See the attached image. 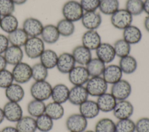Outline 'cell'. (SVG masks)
I'll return each mask as SVG.
<instances>
[{"label":"cell","instance_id":"4fadbf2b","mask_svg":"<svg viewBox=\"0 0 149 132\" xmlns=\"http://www.w3.org/2000/svg\"><path fill=\"white\" fill-rule=\"evenodd\" d=\"M102 17L97 11L84 12L80 21L87 30H97L101 25Z\"/></svg>","mask_w":149,"mask_h":132},{"label":"cell","instance_id":"44dd1931","mask_svg":"<svg viewBox=\"0 0 149 132\" xmlns=\"http://www.w3.org/2000/svg\"><path fill=\"white\" fill-rule=\"evenodd\" d=\"M5 96L9 101L19 103L24 97L25 91L22 85L13 82L5 89Z\"/></svg>","mask_w":149,"mask_h":132},{"label":"cell","instance_id":"e575fe53","mask_svg":"<svg viewBox=\"0 0 149 132\" xmlns=\"http://www.w3.org/2000/svg\"><path fill=\"white\" fill-rule=\"evenodd\" d=\"M56 26L60 35L63 37L72 36L75 31L74 23L64 18L59 20Z\"/></svg>","mask_w":149,"mask_h":132},{"label":"cell","instance_id":"7a4b0ae2","mask_svg":"<svg viewBox=\"0 0 149 132\" xmlns=\"http://www.w3.org/2000/svg\"><path fill=\"white\" fill-rule=\"evenodd\" d=\"M52 86L47 80L34 81L30 86V93L33 99L45 101L51 98Z\"/></svg>","mask_w":149,"mask_h":132},{"label":"cell","instance_id":"f907efd6","mask_svg":"<svg viewBox=\"0 0 149 132\" xmlns=\"http://www.w3.org/2000/svg\"><path fill=\"white\" fill-rule=\"evenodd\" d=\"M143 8L144 12H145L147 15H149V0L143 1Z\"/></svg>","mask_w":149,"mask_h":132},{"label":"cell","instance_id":"8fae6325","mask_svg":"<svg viewBox=\"0 0 149 132\" xmlns=\"http://www.w3.org/2000/svg\"><path fill=\"white\" fill-rule=\"evenodd\" d=\"M112 112L118 120L129 119L133 114L134 107L127 100L117 101Z\"/></svg>","mask_w":149,"mask_h":132},{"label":"cell","instance_id":"8d00e7d4","mask_svg":"<svg viewBox=\"0 0 149 132\" xmlns=\"http://www.w3.org/2000/svg\"><path fill=\"white\" fill-rule=\"evenodd\" d=\"M37 130L40 132H49L54 127V120L45 113L36 118Z\"/></svg>","mask_w":149,"mask_h":132},{"label":"cell","instance_id":"7bdbcfd3","mask_svg":"<svg viewBox=\"0 0 149 132\" xmlns=\"http://www.w3.org/2000/svg\"><path fill=\"white\" fill-rule=\"evenodd\" d=\"M14 82L11 71L6 68L0 71V88L5 89Z\"/></svg>","mask_w":149,"mask_h":132},{"label":"cell","instance_id":"2e32d148","mask_svg":"<svg viewBox=\"0 0 149 132\" xmlns=\"http://www.w3.org/2000/svg\"><path fill=\"white\" fill-rule=\"evenodd\" d=\"M88 93L85 86H73L69 89L68 101L76 106H79L88 98Z\"/></svg>","mask_w":149,"mask_h":132},{"label":"cell","instance_id":"ba28073f","mask_svg":"<svg viewBox=\"0 0 149 132\" xmlns=\"http://www.w3.org/2000/svg\"><path fill=\"white\" fill-rule=\"evenodd\" d=\"M65 126L69 131L84 132L87 127L88 121L80 113H74L66 118Z\"/></svg>","mask_w":149,"mask_h":132},{"label":"cell","instance_id":"83f0119b","mask_svg":"<svg viewBox=\"0 0 149 132\" xmlns=\"http://www.w3.org/2000/svg\"><path fill=\"white\" fill-rule=\"evenodd\" d=\"M123 74L130 75L133 74L137 69L138 64L136 58L131 55H127L120 58L119 64Z\"/></svg>","mask_w":149,"mask_h":132},{"label":"cell","instance_id":"5b68a950","mask_svg":"<svg viewBox=\"0 0 149 132\" xmlns=\"http://www.w3.org/2000/svg\"><path fill=\"white\" fill-rule=\"evenodd\" d=\"M14 82L22 85L29 82L32 79L31 66L25 62H20L13 66L11 71Z\"/></svg>","mask_w":149,"mask_h":132},{"label":"cell","instance_id":"6da1fadb","mask_svg":"<svg viewBox=\"0 0 149 132\" xmlns=\"http://www.w3.org/2000/svg\"><path fill=\"white\" fill-rule=\"evenodd\" d=\"M61 12L64 19L73 23L80 20L84 13L80 2L76 0L66 1L63 5Z\"/></svg>","mask_w":149,"mask_h":132},{"label":"cell","instance_id":"d6a6232c","mask_svg":"<svg viewBox=\"0 0 149 132\" xmlns=\"http://www.w3.org/2000/svg\"><path fill=\"white\" fill-rule=\"evenodd\" d=\"M45 106L44 101L33 98L27 105V111L29 115L36 118L45 113Z\"/></svg>","mask_w":149,"mask_h":132},{"label":"cell","instance_id":"b9f144b4","mask_svg":"<svg viewBox=\"0 0 149 132\" xmlns=\"http://www.w3.org/2000/svg\"><path fill=\"white\" fill-rule=\"evenodd\" d=\"M115 132H135V122L130 118L118 120L115 123Z\"/></svg>","mask_w":149,"mask_h":132},{"label":"cell","instance_id":"f546056e","mask_svg":"<svg viewBox=\"0 0 149 132\" xmlns=\"http://www.w3.org/2000/svg\"><path fill=\"white\" fill-rule=\"evenodd\" d=\"M15 127L19 132H36V118L30 115L23 116L16 123Z\"/></svg>","mask_w":149,"mask_h":132},{"label":"cell","instance_id":"4316f807","mask_svg":"<svg viewBox=\"0 0 149 132\" xmlns=\"http://www.w3.org/2000/svg\"><path fill=\"white\" fill-rule=\"evenodd\" d=\"M9 44L18 47L24 46L29 36L22 28H17L7 35Z\"/></svg>","mask_w":149,"mask_h":132},{"label":"cell","instance_id":"3957f363","mask_svg":"<svg viewBox=\"0 0 149 132\" xmlns=\"http://www.w3.org/2000/svg\"><path fill=\"white\" fill-rule=\"evenodd\" d=\"M45 44L40 36L29 37L23 46L24 53L29 58H38L45 49Z\"/></svg>","mask_w":149,"mask_h":132},{"label":"cell","instance_id":"74e56055","mask_svg":"<svg viewBox=\"0 0 149 132\" xmlns=\"http://www.w3.org/2000/svg\"><path fill=\"white\" fill-rule=\"evenodd\" d=\"M116 56L122 58L130 54L131 45L123 38L116 40L113 45Z\"/></svg>","mask_w":149,"mask_h":132},{"label":"cell","instance_id":"c3c4849f","mask_svg":"<svg viewBox=\"0 0 149 132\" xmlns=\"http://www.w3.org/2000/svg\"><path fill=\"white\" fill-rule=\"evenodd\" d=\"M8 63L5 58L3 54H0V71L6 68Z\"/></svg>","mask_w":149,"mask_h":132},{"label":"cell","instance_id":"9a60e30c","mask_svg":"<svg viewBox=\"0 0 149 132\" xmlns=\"http://www.w3.org/2000/svg\"><path fill=\"white\" fill-rule=\"evenodd\" d=\"M76 63L71 53L63 52L58 55L56 68L62 74L68 73L75 67Z\"/></svg>","mask_w":149,"mask_h":132},{"label":"cell","instance_id":"9f6ffc18","mask_svg":"<svg viewBox=\"0 0 149 132\" xmlns=\"http://www.w3.org/2000/svg\"><path fill=\"white\" fill-rule=\"evenodd\" d=\"M1 17H1V16H0V23H1Z\"/></svg>","mask_w":149,"mask_h":132},{"label":"cell","instance_id":"cb8c5ba5","mask_svg":"<svg viewBox=\"0 0 149 132\" xmlns=\"http://www.w3.org/2000/svg\"><path fill=\"white\" fill-rule=\"evenodd\" d=\"M69 88L63 83H58L52 86L51 98L52 101L63 104L68 101Z\"/></svg>","mask_w":149,"mask_h":132},{"label":"cell","instance_id":"5bb4252c","mask_svg":"<svg viewBox=\"0 0 149 132\" xmlns=\"http://www.w3.org/2000/svg\"><path fill=\"white\" fill-rule=\"evenodd\" d=\"M95 51L97 57L105 64L111 63L116 57L113 45L107 42H102Z\"/></svg>","mask_w":149,"mask_h":132},{"label":"cell","instance_id":"7dc6e473","mask_svg":"<svg viewBox=\"0 0 149 132\" xmlns=\"http://www.w3.org/2000/svg\"><path fill=\"white\" fill-rule=\"evenodd\" d=\"M9 45L7 36L0 34V54H3Z\"/></svg>","mask_w":149,"mask_h":132},{"label":"cell","instance_id":"60d3db41","mask_svg":"<svg viewBox=\"0 0 149 132\" xmlns=\"http://www.w3.org/2000/svg\"><path fill=\"white\" fill-rule=\"evenodd\" d=\"M133 16H139L144 12L143 0H127L125 8Z\"/></svg>","mask_w":149,"mask_h":132},{"label":"cell","instance_id":"d6986e66","mask_svg":"<svg viewBox=\"0 0 149 132\" xmlns=\"http://www.w3.org/2000/svg\"><path fill=\"white\" fill-rule=\"evenodd\" d=\"M3 54L8 64L14 66L23 61L24 51L20 47L10 45Z\"/></svg>","mask_w":149,"mask_h":132},{"label":"cell","instance_id":"836d02e7","mask_svg":"<svg viewBox=\"0 0 149 132\" xmlns=\"http://www.w3.org/2000/svg\"><path fill=\"white\" fill-rule=\"evenodd\" d=\"M19 28V21L13 14H9L1 17L0 28L8 34Z\"/></svg>","mask_w":149,"mask_h":132},{"label":"cell","instance_id":"52a82bcc","mask_svg":"<svg viewBox=\"0 0 149 132\" xmlns=\"http://www.w3.org/2000/svg\"><path fill=\"white\" fill-rule=\"evenodd\" d=\"M132 91L131 84L125 79H120L112 85L111 93L117 101L127 100Z\"/></svg>","mask_w":149,"mask_h":132},{"label":"cell","instance_id":"7402d4cb","mask_svg":"<svg viewBox=\"0 0 149 132\" xmlns=\"http://www.w3.org/2000/svg\"><path fill=\"white\" fill-rule=\"evenodd\" d=\"M72 54L76 64L86 66L93 58L91 51L82 45L75 46L72 52Z\"/></svg>","mask_w":149,"mask_h":132},{"label":"cell","instance_id":"4dcf8cb0","mask_svg":"<svg viewBox=\"0 0 149 132\" xmlns=\"http://www.w3.org/2000/svg\"><path fill=\"white\" fill-rule=\"evenodd\" d=\"M45 113L54 121L58 120L64 116L65 109L62 104L52 101L46 104Z\"/></svg>","mask_w":149,"mask_h":132},{"label":"cell","instance_id":"816d5d0a","mask_svg":"<svg viewBox=\"0 0 149 132\" xmlns=\"http://www.w3.org/2000/svg\"><path fill=\"white\" fill-rule=\"evenodd\" d=\"M144 27L145 30L149 33V15H147L144 19Z\"/></svg>","mask_w":149,"mask_h":132},{"label":"cell","instance_id":"ab89813d","mask_svg":"<svg viewBox=\"0 0 149 132\" xmlns=\"http://www.w3.org/2000/svg\"><path fill=\"white\" fill-rule=\"evenodd\" d=\"M31 74L34 81L45 80L48 76V69L39 62L31 66Z\"/></svg>","mask_w":149,"mask_h":132},{"label":"cell","instance_id":"ee69618b","mask_svg":"<svg viewBox=\"0 0 149 132\" xmlns=\"http://www.w3.org/2000/svg\"><path fill=\"white\" fill-rule=\"evenodd\" d=\"M15 10V4L12 0H0V16L12 14Z\"/></svg>","mask_w":149,"mask_h":132},{"label":"cell","instance_id":"f5cc1de1","mask_svg":"<svg viewBox=\"0 0 149 132\" xmlns=\"http://www.w3.org/2000/svg\"><path fill=\"white\" fill-rule=\"evenodd\" d=\"M12 1L15 4V5H22L24 4L27 0H12Z\"/></svg>","mask_w":149,"mask_h":132},{"label":"cell","instance_id":"f35d334b","mask_svg":"<svg viewBox=\"0 0 149 132\" xmlns=\"http://www.w3.org/2000/svg\"><path fill=\"white\" fill-rule=\"evenodd\" d=\"M95 132H115V123L110 118H103L95 125Z\"/></svg>","mask_w":149,"mask_h":132},{"label":"cell","instance_id":"f6af8a7d","mask_svg":"<svg viewBox=\"0 0 149 132\" xmlns=\"http://www.w3.org/2000/svg\"><path fill=\"white\" fill-rule=\"evenodd\" d=\"M80 3L84 12H93L98 9L100 0H80Z\"/></svg>","mask_w":149,"mask_h":132},{"label":"cell","instance_id":"681fc988","mask_svg":"<svg viewBox=\"0 0 149 132\" xmlns=\"http://www.w3.org/2000/svg\"><path fill=\"white\" fill-rule=\"evenodd\" d=\"M1 132H19L15 126H8L3 127L1 130Z\"/></svg>","mask_w":149,"mask_h":132},{"label":"cell","instance_id":"d590c367","mask_svg":"<svg viewBox=\"0 0 149 132\" xmlns=\"http://www.w3.org/2000/svg\"><path fill=\"white\" fill-rule=\"evenodd\" d=\"M119 9L118 0H100L98 8L100 12L107 16H111Z\"/></svg>","mask_w":149,"mask_h":132},{"label":"cell","instance_id":"30bf717a","mask_svg":"<svg viewBox=\"0 0 149 132\" xmlns=\"http://www.w3.org/2000/svg\"><path fill=\"white\" fill-rule=\"evenodd\" d=\"M2 109L5 119L9 122L16 123L23 116L22 108L19 102L8 101Z\"/></svg>","mask_w":149,"mask_h":132},{"label":"cell","instance_id":"f1b7e54d","mask_svg":"<svg viewBox=\"0 0 149 132\" xmlns=\"http://www.w3.org/2000/svg\"><path fill=\"white\" fill-rule=\"evenodd\" d=\"M58 55L55 51L50 49H45L40 56L41 63L48 70L56 67Z\"/></svg>","mask_w":149,"mask_h":132},{"label":"cell","instance_id":"ac0fdd59","mask_svg":"<svg viewBox=\"0 0 149 132\" xmlns=\"http://www.w3.org/2000/svg\"><path fill=\"white\" fill-rule=\"evenodd\" d=\"M123 72L116 64H109L105 66L102 77L109 85H113L122 79Z\"/></svg>","mask_w":149,"mask_h":132},{"label":"cell","instance_id":"1f68e13d","mask_svg":"<svg viewBox=\"0 0 149 132\" xmlns=\"http://www.w3.org/2000/svg\"><path fill=\"white\" fill-rule=\"evenodd\" d=\"M106 64L97 57L92 58L85 66L90 77L102 76Z\"/></svg>","mask_w":149,"mask_h":132},{"label":"cell","instance_id":"8992f818","mask_svg":"<svg viewBox=\"0 0 149 132\" xmlns=\"http://www.w3.org/2000/svg\"><path fill=\"white\" fill-rule=\"evenodd\" d=\"M110 16V21L112 26L120 30H123L130 25L133 20V16L125 9H119Z\"/></svg>","mask_w":149,"mask_h":132},{"label":"cell","instance_id":"ffe728a7","mask_svg":"<svg viewBox=\"0 0 149 132\" xmlns=\"http://www.w3.org/2000/svg\"><path fill=\"white\" fill-rule=\"evenodd\" d=\"M79 113L87 120L96 118L100 112L96 101L88 99L79 106Z\"/></svg>","mask_w":149,"mask_h":132},{"label":"cell","instance_id":"e0dca14e","mask_svg":"<svg viewBox=\"0 0 149 132\" xmlns=\"http://www.w3.org/2000/svg\"><path fill=\"white\" fill-rule=\"evenodd\" d=\"M102 43L101 37L97 30H87L81 36V45L90 50H95Z\"/></svg>","mask_w":149,"mask_h":132},{"label":"cell","instance_id":"7c38bea8","mask_svg":"<svg viewBox=\"0 0 149 132\" xmlns=\"http://www.w3.org/2000/svg\"><path fill=\"white\" fill-rule=\"evenodd\" d=\"M44 25L37 18L29 17L24 19L22 24V28L29 37L40 36Z\"/></svg>","mask_w":149,"mask_h":132},{"label":"cell","instance_id":"603a6c76","mask_svg":"<svg viewBox=\"0 0 149 132\" xmlns=\"http://www.w3.org/2000/svg\"><path fill=\"white\" fill-rule=\"evenodd\" d=\"M40 38L45 43L52 45L56 43L61 36L56 25L48 24L44 25Z\"/></svg>","mask_w":149,"mask_h":132},{"label":"cell","instance_id":"484cf974","mask_svg":"<svg viewBox=\"0 0 149 132\" xmlns=\"http://www.w3.org/2000/svg\"><path fill=\"white\" fill-rule=\"evenodd\" d=\"M117 100L111 93H105L97 97L96 102L100 111L103 112H112Z\"/></svg>","mask_w":149,"mask_h":132},{"label":"cell","instance_id":"d4e9b609","mask_svg":"<svg viewBox=\"0 0 149 132\" xmlns=\"http://www.w3.org/2000/svg\"><path fill=\"white\" fill-rule=\"evenodd\" d=\"M123 39L130 45L139 43L143 36L141 30L137 26L131 24L123 30Z\"/></svg>","mask_w":149,"mask_h":132},{"label":"cell","instance_id":"9c48e42d","mask_svg":"<svg viewBox=\"0 0 149 132\" xmlns=\"http://www.w3.org/2000/svg\"><path fill=\"white\" fill-rule=\"evenodd\" d=\"M68 75L69 81L73 86H84L90 78L86 67L80 65H76Z\"/></svg>","mask_w":149,"mask_h":132},{"label":"cell","instance_id":"11a10c76","mask_svg":"<svg viewBox=\"0 0 149 132\" xmlns=\"http://www.w3.org/2000/svg\"><path fill=\"white\" fill-rule=\"evenodd\" d=\"M84 132H95L94 130H85Z\"/></svg>","mask_w":149,"mask_h":132},{"label":"cell","instance_id":"db71d44e","mask_svg":"<svg viewBox=\"0 0 149 132\" xmlns=\"http://www.w3.org/2000/svg\"><path fill=\"white\" fill-rule=\"evenodd\" d=\"M5 119V116L3 112V109L2 108L0 107V124L3 122Z\"/></svg>","mask_w":149,"mask_h":132},{"label":"cell","instance_id":"277c9868","mask_svg":"<svg viewBox=\"0 0 149 132\" xmlns=\"http://www.w3.org/2000/svg\"><path fill=\"white\" fill-rule=\"evenodd\" d=\"M89 96L98 97L107 92L108 84L102 76L90 77L85 85Z\"/></svg>","mask_w":149,"mask_h":132},{"label":"cell","instance_id":"6f0895ef","mask_svg":"<svg viewBox=\"0 0 149 132\" xmlns=\"http://www.w3.org/2000/svg\"><path fill=\"white\" fill-rule=\"evenodd\" d=\"M69 132H72V131H69Z\"/></svg>","mask_w":149,"mask_h":132},{"label":"cell","instance_id":"680465c9","mask_svg":"<svg viewBox=\"0 0 149 132\" xmlns=\"http://www.w3.org/2000/svg\"><path fill=\"white\" fill-rule=\"evenodd\" d=\"M0 132H1V130H0Z\"/></svg>","mask_w":149,"mask_h":132},{"label":"cell","instance_id":"bcb514c9","mask_svg":"<svg viewBox=\"0 0 149 132\" xmlns=\"http://www.w3.org/2000/svg\"><path fill=\"white\" fill-rule=\"evenodd\" d=\"M135 131L149 132V118L143 117L135 122Z\"/></svg>","mask_w":149,"mask_h":132}]
</instances>
